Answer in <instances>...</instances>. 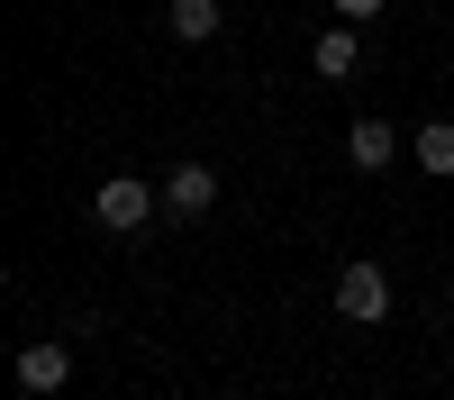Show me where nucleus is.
<instances>
[{"mask_svg":"<svg viewBox=\"0 0 454 400\" xmlns=\"http://www.w3.org/2000/svg\"><path fill=\"white\" fill-rule=\"evenodd\" d=\"M155 209H164V192H155V182H137V173H109L100 192H91V218H100L109 237H145V228H155Z\"/></svg>","mask_w":454,"mask_h":400,"instance_id":"1","label":"nucleus"},{"mask_svg":"<svg viewBox=\"0 0 454 400\" xmlns=\"http://www.w3.org/2000/svg\"><path fill=\"white\" fill-rule=\"evenodd\" d=\"M336 310H346L355 327H382V318H391V273H382V264H364V255H355V264L336 273Z\"/></svg>","mask_w":454,"mask_h":400,"instance_id":"2","label":"nucleus"},{"mask_svg":"<svg viewBox=\"0 0 454 400\" xmlns=\"http://www.w3.org/2000/svg\"><path fill=\"white\" fill-rule=\"evenodd\" d=\"M64 382H73V355H64L55 337H36V346H19V391H27V400H55Z\"/></svg>","mask_w":454,"mask_h":400,"instance_id":"3","label":"nucleus"},{"mask_svg":"<svg viewBox=\"0 0 454 400\" xmlns=\"http://www.w3.org/2000/svg\"><path fill=\"white\" fill-rule=\"evenodd\" d=\"M209 200H218V173L209 164H173L164 173V218H200Z\"/></svg>","mask_w":454,"mask_h":400,"instance_id":"4","label":"nucleus"},{"mask_svg":"<svg viewBox=\"0 0 454 400\" xmlns=\"http://www.w3.org/2000/svg\"><path fill=\"white\" fill-rule=\"evenodd\" d=\"M346 155H355V173H391L400 128H391V119H355V128H346Z\"/></svg>","mask_w":454,"mask_h":400,"instance_id":"5","label":"nucleus"},{"mask_svg":"<svg viewBox=\"0 0 454 400\" xmlns=\"http://www.w3.org/2000/svg\"><path fill=\"white\" fill-rule=\"evenodd\" d=\"M309 64L327 73V82H346V73L364 64V36H355V19H336V27L318 36V46H309Z\"/></svg>","mask_w":454,"mask_h":400,"instance_id":"6","label":"nucleus"},{"mask_svg":"<svg viewBox=\"0 0 454 400\" xmlns=\"http://www.w3.org/2000/svg\"><path fill=\"white\" fill-rule=\"evenodd\" d=\"M164 27L182 36V46H209V36L227 27V10H218V0H173V10H164Z\"/></svg>","mask_w":454,"mask_h":400,"instance_id":"7","label":"nucleus"},{"mask_svg":"<svg viewBox=\"0 0 454 400\" xmlns=\"http://www.w3.org/2000/svg\"><path fill=\"white\" fill-rule=\"evenodd\" d=\"M419 173L454 182V119H427V128H419Z\"/></svg>","mask_w":454,"mask_h":400,"instance_id":"8","label":"nucleus"},{"mask_svg":"<svg viewBox=\"0 0 454 400\" xmlns=\"http://www.w3.org/2000/svg\"><path fill=\"white\" fill-rule=\"evenodd\" d=\"M372 10H382V0H336V19H372Z\"/></svg>","mask_w":454,"mask_h":400,"instance_id":"9","label":"nucleus"}]
</instances>
